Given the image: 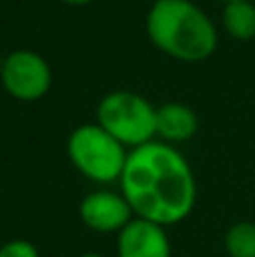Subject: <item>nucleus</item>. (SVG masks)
Wrapping results in <instances>:
<instances>
[{"label": "nucleus", "mask_w": 255, "mask_h": 257, "mask_svg": "<svg viewBox=\"0 0 255 257\" xmlns=\"http://www.w3.org/2000/svg\"><path fill=\"white\" fill-rule=\"evenodd\" d=\"M77 257H104V255H99V253H84V255H77Z\"/></svg>", "instance_id": "nucleus-13"}, {"label": "nucleus", "mask_w": 255, "mask_h": 257, "mask_svg": "<svg viewBox=\"0 0 255 257\" xmlns=\"http://www.w3.org/2000/svg\"><path fill=\"white\" fill-rule=\"evenodd\" d=\"M117 185L136 217L165 228L185 221L197 205L192 167L174 145L163 140L131 149Z\"/></svg>", "instance_id": "nucleus-1"}, {"label": "nucleus", "mask_w": 255, "mask_h": 257, "mask_svg": "<svg viewBox=\"0 0 255 257\" xmlns=\"http://www.w3.org/2000/svg\"><path fill=\"white\" fill-rule=\"evenodd\" d=\"M117 257H172V244L165 226L134 217L115 241Z\"/></svg>", "instance_id": "nucleus-7"}, {"label": "nucleus", "mask_w": 255, "mask_h": 257, "mask_svg": "<svg viewBox=\"0 0 255 257\" xmlns=\"http://www.w3.org/2000/svg\"><path fill=\"white\" fill-rule=\"evenodd\" d=\"M134 217V210L122 196V192L106 190V187L88 192L79 203L81 223L99 235H117Z\"/></svg>", "instance_id": "nucleus-6"}, {"label": "nucleus", "mask_w": 255, "mask_h": 257, "mask_svg": "<svg viewBox=\"0 0 255 257\" xmlns=\"http://www.w3.org/2000/svg\"><path fill=\"white\" fill-rule=\"evenodd\" d=\"M145 30L156 50L183 63L206 61L217 50V27L192 0H154Z\"/></svg>", "instance_id": "nucleus-2"}, {"label": "nucleus", "mask_w": 255, "mask_h": 257, "mask_svg": "<svg viewBox=\"0 0 255 257\" xmlns=\"http://www.w3.org/2000/svg\"><path fill=\"white\" fill-rule=\"evenodd\" d=\"M221 25L235 41L255 39V5L251 0H230L224 5Z\"/></svg>", "instance_id": "nucleus-9"}, {"label": "nucleus", "mask_w": 255, "mask_h": 257, "mask_svg": "<svg viewBox=\"0 0 255 257\" xmlns=\"http://www.w3.org/2000/svg\"><path fill=\"white\" fill-rule=\"evenodd\" d=\"M66 154L84 178L97 185H111L120 181L129 149L95 122L79 124L68 136Z\"/></svg>", "instance_id": "nucleus-3"}, {"label": "nucleus", "mask_w": 255, "mask_h": 257, "mask_svg": "<svg viewBox=\"0 0 255 257\" xmlns=\"http://www.w3.org/2000/svg\"><path fill=\"white\" fill-rule=\"evenodd\" d=\"M224 248L228 257H255V223H233L224 235Z\"/></svg>", "instance_id": "nucleus-10"}, {"label": "nucleus", "mask_w": 255, "mask_h": 257, "mask_svg": "<svg viewBox=\"0 0 255 257\" xmlns=\"http://www.w3.org/2000/svg\"><path fill=\"white\" fill-rule=\"evenodd\" d=\"M97 124L131 151L156 138V106L138 93L113 90L99 99Z\"/></svg>", "instance_id": "nucleus-4"}, {"label": "nucleus", "mask_w": 255, "mask_h": 257, "mask_svg": "<svg viewBox=\"0 0 255 257\" xmlns=\"http://www.w3.org/2000/svg\"><path fill=\"white\" fill-rule=\"evenodd\" d=\"M0 81L18 102H39L52 88V70L34 50H14L0 63Z\"/></svg>", "instance_id": "nucleus-5"}, {"label": "nucleus", "mask_w": 255, "mask_h": 257, "mask_svg": "<svg viewBox=\"0 0 255 257\" xmlns=\"http://www.w3.org/2000/svg\"><path fill=\"white\" fill-rule=\"evenodd\" d=\"M199 117L188 104L167 102L156 106V138H161L167 145L188 142L197 136Z\"/></svg>", "instance_id": "nucleus-8"}, {"label": "nucleus", "mask_w": 255, "mask_h": 257, "mask_svg": "<svg viewBox=\"0 0 255 257\" xmlns=\"http://www.w3.org/2000/svg\"><path fill=\"white\" fill-rule=\"evenodd\" d=\"M59 3L68 5V7H86V5H90L93 0H59Z\"/></svg>", "instance_id": "nucleus-12"}, {"label": "nucleus", "mask_w": 255, "mask_h": 257, "mask_svg": "<svg viewBox=\"0 0 255 257\" xmlns=\"http://www.w3.org/2000/svg\"><path fill=\"white\" fill-rule=\"evenodd\" d=\"M219 3H224V5H226V3H230V0H219Z\"/></svg>", "instance_id": "nucleus-14"}, {"label": "nucleus", "mask_w": 255, "mask_h": 257, "mask_svg": "<svg viewBox=\"0 0 255 257\" xmlns=\"http://www.w3.org/2000/svg\"><path fill=\"white\" fill-rule=\"evenodd\" d=\"M0 257H41L30 239H9L0 246Z\"/></svg>", "instance_id": "nucleus-11"}]
</instances>
